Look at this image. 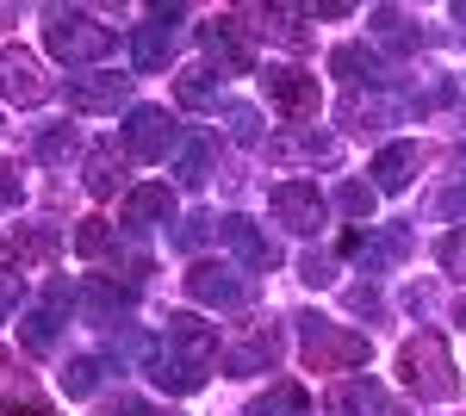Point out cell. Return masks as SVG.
Wrapping results in <instances>:
<instances>
[{
	"label": "cell",
	"instance_id": "ab89813d",
	"mask_svg": "<svg viewBox=\"0 0 466 416\" xmlns=\"http://www.w3.org/2000/svg\"><path fill=\"white\" fill-rule=\"evenodd\" d=\"M0 199H6V206L19 199V168H13V162H0Z\"/></svg>",
	"mask_w": 466,
	"mask_h": 416
},
{
	"label": "cell",
	"instance_id": "603a6c76",
	"mask_svg": "<svg viewBox=\"0 0 466 416\" xmlns=\"http://www.w3.org/2000/svg\"><path fill=\"white\" fill-rule=\"evenodd\" d=\"M175 174L187 180V187H206V174H212V137H206V131H193V137L180 143Z\"/></svg>",
	"mask_w": 466,
	"mask_h": 416
},
{
	"label": "cell",
	"instance_id": "4fadbf2b",
	"mask_svg": "<svg viewBox=\"0 0 466 416\" xmlns=\"http://www.w3.org/2000/svg\"><path fill=\"white\" fill-rule=\"evenodd\" d=\"M131 94V75H87L69 81V112H118Z\"/></svg>",
	"mask_w": 466,
	"mask_h": 416
},
{
	"label": "cell",
	"instance_id": "74e56055",
	"mask_svg": "<svg viewBox=\"0 0 466 416\" xmlns=\"http://www.w3.org/2000/svg\"><path fill=\"white\" fill-rule=\"evenodd\" d=\"M13 305H19V274H13V268H0V317L13 311Z\"/></svg>",
	"mask_w": 466,
	"mask_h": 416
},
{
	"label": "cell",
	"instance_id": "d6a6232c",
	"mask_svg": "<svg viewBox=\"0 0 466 416\" xmlns=\"http://www.w3.org/2000/svg\"><path fill=\"white\" fill-rule=\"evenodd\" d=\"M75 249H81V255H106V249H112V230H106V218H87V224L75 230Z\"/></svg>",
	"mask_w": 466,
	"mask_h": 416
},
{
	"label": "cell",
	"instance_id": "52a82bcc",
	"mask_svg": "<svg viewBox=\"0 0 466 416\" xmlns=\"http://www.w3.org/2000/svg\"><path fill=\"white\" fill-rule=\"evenodd\" d=\"M175 143H180V131H175V118H168L162 106H137V112H131V125H125V149H131L137 162H162Z\"/></svg>",
	"mask_w": 466,
	"mask_h": 416
},
{
	"label": "cell",
	"instance_id": "ba28073f",
	"mask_svg": "<svg viewBox=\"0 0 466 416\" xmlns=\"http://www.w3.org/2000/svg\"><path fill=\"white\" fill-rule=\"evenodd\" d=\"M0 94H6V100H19V106L50 100V75L37 69L32 50H19V44H6V50H0Z\"/></svg>",
	"mask_w": 466,
	"mask_h": 416
},
{
	"label": "cell",
	"instance_id": "2e32d148",
	"mask_svg": "<svg viewBox=\"0 0 466 416\" xmlns=\"http://www.w3.org/2000/svg\"><path fill=\"white\" fill-rule=\"evenodd\" d=\"M125 224H131V230H144V224H175V193H168L162 180L131 187V199H125Z\"/></svg>",
	"mask_w": 466,
	"mask_h": 416
},
{
	"label": "cell",
	"instance_id": "9c48e42d",
	"mask_svg": "<svg viewBox=\"0 0 466 416\" xmlns=\"http://www.w3.org/2000/svg\"><path fill=\"white\" fill-rule=\"evenodd\" d=\"M187 292H193L199 305H218V311L249 305V279H237L230 268H218V261H199V268L187 274Z\"/></svg>",
	"mask_w": 466,
	"mask_h": 416
},
{
	"label": "cell",
	"instance_id": "8d00e7d4",
	"mask_svg": "<svg viewBox=\"0 0 466 416\" xmlns=\"http://www.w3.org/2000/svg\"><path fill=\"white\" fill-rule=\"evenodd\" d=\"M349 305H355L360 317H380V311H386V305H380V292H373L367 279H360V286H349Z\"/></svg>",
	"mask_w": 466,
	"mask_h": 416
},
{
	"label": "cell",
	"instance_id": "7a4b0ae2",
	"mask_svg": "<svg viewBox=\"0 0 466 416\" xmlns=\"http://www.w3.org/2000/svg\"><path fill=\"white\" fill-rule=\"evenodd\" d=\"M292 323L305 330V367L311 373H355L360 360H367V336H355V330H336L318 311H299Z\"/></svg>",
	"mask_w": 466,
	"mask_h": 416
},
{
	"label": "cell",
	"instance_id": "7bdbcfd3",
	"mask_svg": "<svg viewBox=\"0 0 466 416\" xmlns=\"http://www.w3.org/2000/svg\"><path fill=\"white\" fill-rule=\"evenodd\" d=\"M0 19H13V6H0Z\"/></svg>",
	"mask_w": 466,
	"mask_h": 416
},
{
	"label": "cell",
	"instance_id": "9a60e30c",
	"mask_svg": "<svg viewBox=\"0 0 466 416\" xmlns=\"http://www.w3.org/2000/svg\"><path fill=\"white\" fill-rule=\"evenodd\" d=\"M274 360H280V330H268V323L249 330V342L224 348V373H237V380H243V373H268Z\"/></svg>",
	"mask_w": 466,
	"mask_h": 416
},
{
	"label": "cell",
	"instance_id": "f1b7e54d",
	"mask_svg": "<svg viewBox=\"0 0 466 416\" xmlns=\"http://www.w3.org/2000/svg\"><path fill=\"white\" fill-rule=\"evenodd\" d=\"M94 385H100V360H94V354L69 360V373H63V391H69V398H87Z\"/></svg>",
	"mask_w": 466,
	"mask_h": 416
},
{
	"label": "cell",
	"instance_id": "83f0119b",
	"mask_svg": "<svg viewBox=\"0 0 466 416\" xmlns=\"http://www.w3.org/2000/svg\"><path fill=\"white\" fill-rule=\"evenodd\" d=\"M180 106H218V75L212 69H187L180 75Z\"/></svg>",
	"mask_w": 466,
	"mask_h": 416
},
{
	"label": "cell",
	"instance_id": "ee69618b",
	"mask_svg": "<svg viewBox=\"0 0 466 416\" xmlns=\"http://www.w3.org/2000/svg\"><path fill=\"white\" fill-rule=\"evenodd\" d=\"M461 87H466V81H461Z\"/></svg>",
	"mask_w": 466,
	"mask_h": 416
},
{
	"label": "cell",
	"instance_id": "4316f807",
	"mask_svg": "<svg viewBox=\"0 0 466 416\" xmlns=\"http://www.w3.org/2000/svg\"><path fill=\"white\" fill-rule=\"evenodd\" d=\"M336 206L349 211L355 224H367V218H373V206H380V187H360V180H342V193H336Z\"/></svg>",
	"mask_w": 466,
	"mask_h": 416
},
{
	"label": "cell",
	"instance_id": "4dcf8cb0",
	"mask_svg": "<svg viewBox=\"0 0 466 416\" xmlns=\"http://www.w3.org/2000/svg\"><path fill=\"white\" fill-rule=\"evenodd\" d=\"M25 348H32V354H50V348H56V317L50 311L25 317Z\"/></svg>",
	"mask_w": 466,
	"mask_h": 416
},
{
	"label": "cell",
	"instance_id": "f546056e",
	"mask_svg": "<svg viewBox=\"0 0 466 416\" xmlns=\"http://www.w3.org/2000/svg\"><path fill=\"white\" fill-rule=\"evenodd\" d=\"M75 149H81V137H75L69 125H56V131H44V137H37V156H44V162H69Z\"/></svg>",
	"mask_w": 466,
	"mask_h": 416
},
{
	"label": "cell",
	"instance_id": "1f68e13d",
	"mask_svg": "<svg viewBox=\"0 0 466 416\" xmlns=\"http://www.w3.org/2000/svg\"><path fill=\"white\" fill-rule=\"evenodd\" d=\"M373 19H380V37H386V44H398V50H404V44H417V32H410V19H404L398 6H380Z\"/></svg>",
	"mask_w": 466,
	"mask_h": 416
},
{
	"label": "cell",
	"instance_id": "3957f363",
	"mask_svg": "<svg viewBox=\"0 0 466 416\" xmlns=\"http://www.w3.org/2000/svg\"><path fill=\"white\" fill-rule=\"evenodd\" d=\"M44 44H50V56H63V63H100L112 44V25H94L87 13H50V25H44Z\"/></svg>",
	"mask_w": 466,
	"mask_h": 416
},
{
	"label": "cell",
	"instance_id": "30bf717a",
	"mask_svg": "<svg viewBox=\"0 0 466 416\" xmlns=\"http://www.w3.org/2000/svg\"><path fill=\"white\" fill-rule=\"evenodd\" d=\"M323 411L329 416H398L380 380H342L329 398H323Z\"/></svg>",
	"mask_w": 466,
	"mask_h": 416
},
{
	"label": "cell",
	"instance_id": "836d02e7",
	"mask_svg": "<svg viewBox=\"0 0 466 416\" xmlns=\"http://www.w3.org/2000/svg\"><path fill=\"white\" fill-rule=\"evenodd\" d=\"M435 255H441V268H448V274H461V279H466V230H448Z\"/></svg>",
	"mask_w": 466,
	"mask_h": 416
},
{
	"label": "cell",
	"instance_id": "f35d334b",
	"mask_svg": "<svg viewBox=\"0 0 466 416\" xmlns=\"http://www.w3.org/2000/svg\"><path fill=\"white\" fill-rule=\"evenodd\" d=\"M299 274L311 279V286H329V279H336V274H329V261H323V255H305V268H299Z\"/></svg>",
	"mask_w": 466,
	"mask_h": 416
},
{
	"label": "cell",
	"instance_id": "60d3db41",
	"mask_svg": "<svg viewBox=\"0 0 466 416\" xmlns=\"http://www.w3.org/2000/svg\"><path fill=\"white\" fill-rule=\"evenodd\" d=\"M441 211H466V187H448L441 193Z\"/></svg>",
	"mask_w": 466,
	"mask_h": 416
},
{
	"label": "cell",
	"instance_id": "cb8c5ba5",
	"mask_svg": "<svg viewBox=\"0 0 466 416\" xmlns=\"http://www.w3.org/2000/svg\"><path fill=\"white\" fill-rule=\"evenodd\" d=\"M249 416H311V398H305V385L280 380L261 404H249Z\"/></svg>",
	"mask_w": 466,
	"mask_h": 416
},
{
	"label": "cell",
	"instance_id": "44dd1931",
	"mask_svg": "<svg viewBox=\"0 0 466 416\" xmlns=\"http://www.w3.org/2000/svg\"><path fill=\"white\" fill-rule=\"evenodd\" d=\"M329 75H342L349 87H360V81L373 87V81H380V56H373L367 44H336V50H329Z\"/></svg>",
	"mask_w": 466,
	"mask_h": 416
},
{
	"label": "cell",
	"instance_id": "8fae6325",
	"mask_svg": "<svg viewBox=\"0 0 466 416\" xmlns=\"http://www.w3.org/2000/svg\"><path fill=\"white\" fill-rule=\"evenodd\" d=\"M175 25H180V13H156L149 25H137V32H131V63H137L144 75L162 69V63L175 56Z\"/></svg>",
	"mask_w": 466,
	"mask_h": 416
},
{
	"label": "cell",
	"instance_id": "7c38bea8",
	"mask_svg": "<svg viewBox=\"0 0 466 416\" xmlns=\"http://www.w3.org/2000/svg\"><path fill=\"white\" fill-rule=\"evenodd\" d=\"M199 44H206V56L218 63V75H249V44L237 37V19L199 25Z\"/></svg>",
	"mask_w": 466,
	"mask_h": 416
},
{
	"label": "cell",
	"instance_id": "b9f144b4",
	"mask_svg": "<svg viewBox=\"0 0 466 416\" xmlns=\"http://www.w3.org/2000/svg\"><path fill=\"white\" fill-rule=\"evenodd\" d=\"M6 416H56V411H44V404H19V411H6Z\"/></svg>",
	"mask_w": 466,
	"mask_h": 416
},
{
	"label": "cell",
	"instance_id": "d6986e66",
	"mask_svg": "<svg viewBox=\"0 0 466 416\" xmlns=\"http://www.w3.org/2000/svg\"><path fill=\"white\" fill-rule=\"evenodd\" d=\"M118 180H125V156H118V143H94V149H87V193H94V199H112Z\"/></svg>",
	"mask_w": 466,
	"mask_h": 416
},
{
	"label": "cell",
	"instance_id": "e0dca14e",
	"mask_svg": "<svg viewBox=\"0 0 466 416\" xmlns=\"http://www.w3.org/2000/svg\"><path fill=\"white\" fill-rule=\"evenodd\" d=\"M81 299H87V311L100 317V323H118V311H131V286H118V274H87V286H81Z\"/></svg>",
	"mask_w": 466,
	"mask_h": 416
},
{
	"label": "cell",
	"instance_id": "6da1fadb",
	"mask_svg": "<svg viewBox=\"0 0 466 416\" xmlns=\"http://www.w3.org/2000/svg\"><path fill=\"white\" fill-rule=\"evenodd\" d=\"M398 380H404V391H417V398H430V404H448V398L461 391L454 354H448V342H441L435 330H417L410 342L398 348Z\"/></svg>",
	"mask_w": 466,
	"mask_h": 416
},
{
	"label": "cell",
	"instance_id": "7402d4cb",
	"mask_svg": "<svg viewBox=\"0 0 466 416\" xmlns=\"http://www.w3.org/2000/svg\"><path fill=\"white\" fill-rule=\"evenodd\" d=\"M268 156L274 162H336V143L329 137H274Z\"/></svg>",
	"mask_w": 466,
	"mask_h": 416
},
{
	"label": "cell",
	"instance_id": "d590c367",
	"mask_svg": "<svg viewBox=\"0 0 466 416\" xmlns=\"http://www.w3.org/2000/svg\"><path fill=\"white\" fill-rule=\"evenodd\" d=\"M94 416H168V411H149L144 398H125V391H118V398H112V404H100Z\"/></svg>",
	"mask_w": 466,
	"mask_h": 416
},
{
	"label": "cell",
	"instance_id": "ac0fdd59",
	"mask_svg": "<svg viewBox=\"0 0 466 416\" xmlns=\"http://www.w3.org/2000/svg\"><path fill=\"white\" fill-rule=\"evenodd\" d=\"M423 168V149L417 143H386L380 149V162H373V174H380V193H398V187H410V174Z\"/></svg>",
	"mask_w": 466,
	"mask_h": 416
},
{
	"label": "cell",
	"instance_id": "8992f818",
	"mask_svg": "<svg viewBox=\"0 0 466 416\" xmlns=\"http://www.w3.org/2000/svg\"><path fill=\"white\" fill-rule=\"evenodd\" d=\"M268 206H274V218L287 224V230H299V237H311V230H323V193L318 180H280L274 193H268Z\"/></svg>",
	"mask_w": 466,
	"mask_h": 416
},
{
	"label": "cell",
	"instance_id": "e575fe53",
	"mask_svg": "<svg viewBox=\"0 0 466 416\" xmlns=\"http://www.w3.org/2000/svg\"><path fill=\"white\" fill-rule=\"evenodd\" d=\"M224 118H230V131H237L243 143H255V137H261V118H255L249 106H224Z\"/></svg>",
	"mask_w": 466,
	"mask_h": 416
},
{
	"label": "cell",
	"instance_id": "ffe728a7",
	"mask_svg": "<svg viewBox=\"0 0 466 416\" xmlns=\"http://www.w3.org/2000/svg\"><path fill=\"white\" fill-rule=\"evenodd\" d=\"M63 249V237L50 230V224H25V230H13V243H6V255L19 261V268H44L50 255Z\"/></svg>",
	"mask_w": 466,
	"mask_h": 416
},
{
	"label": "cell",
	"instance_id": "5b68a950",
	"mask_svg": "<svg viewBox=\"0 0 466 416\" xmlns=\"http://www.w3.org/2000/svg\"><path fill=\"white\" fill-rule=\"evenodd\" d=\"M261 94L274 100V112L287 118V125H305V118H318V75H305V69H268L261 75Z\"/></svg>",
	"mask_w": 466,
	"mask_h": 416
},
{
	"label": "cell",
	"instance_id": "d4e9b609",
	"mask_svg": "<svg viewBox=\"0 0 466 416\" xmlns=\"http://www.w3.org/2000/svg\"><path fill=\"white\" fill-rule=\"evenodd\" d=\"M25 398H32V373H25V360L0 348V404H6V411H19Z\"/></svg>",
	"mask_w": 466,
	"mask_h": 416
},
{
	"label": "cell",
	"instance_id": "5bb4252c",
	"mask_svg": "<svg viewBox=\"0 0 466 416\" xmlns=\"http://www.w3.org/2000/svg\"><path fill=\"white\" fill-rule=\"evenodd\" d=\"M218 237L237 249V255H243V268H255V274H268V268L280 261V249L268 243V237H261V230L249 224V218H218Z\"/></svg>",
	"mask_w": 466,
	"mask_h": 416
},
{
	"label": "cell",
	"instance_id": "484cf974",
	"mask_svg": "<svg viewBox=\"0 0 466 416\" xmlns=\"http://www.w3.org/2000/svg\"><path fill=\"white\" fill-rule=\"evenodd\" d=\"M404 249H410V237H404V230H380V237H367V230H360V249H355V255H367V268H386V261H398Z\"/></svg>",
	"mask_w": 466,
	"mask_h": 416
},
{
	"label": "cell",
	"instance_id": "277c9868",
	"mask_svg": "<svg viewBox=\"0 0 466 416\" xmlns=\"http://www.w3.org/2000/svg\"><path fill=\"white\" fill-rule=\"evenodd\" d=\"M156 348H162L168 360H180L187 373H199V380L218 367V330H212V323H199V317H187V311L168 317V330H162V342H156Z\"/></svg>",
	"mask_w": 466,
	"mask_h": 416
}]
</instances>
